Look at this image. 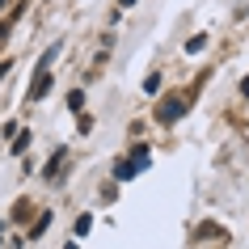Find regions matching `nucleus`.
I'll list each match as a JSON object with an SVG mask.
<instances>
[{
  "mask_svg": "<svg viewBox=\"0 0 249 249\" xmlns=\"http://www.w3.org/2000/svg\"><path fill=\"white\" fill-rule=\"evenodd\" d=\"M118 178H123V182H131V178H135V173H140V165H135V160H118Z\"/></svg>",
  "mask_w": 249,
  "mask_h": 249,
  "instance_id": "obj_3",
  "label": "nucleus"
},
{
  "mask_svg": "<svg viewBox=\"0 0 249 249\" xmlns=\"http://www.w3.org/2000/svg\"><path fill=\"white\" fill-rule=\"evenodd\" d=\"M68 106H72V110H80V106H85V93H80V89L68 93Z\"/></svg>",
  "mask_w": 249,
  "mask_h": 249,
  "instance_id": "obj_5",
  "label": "nucleus"
},
{
  "mask_svg": "<svg viewBox=\"0 0 249 249\" xmlns=\"http://www.w3.org/2000/svg\"><path fill=\"white\" fill-rule=\"evenodd\" d=\"M55 51H59V47H51V51H42V59H38V76H34V89H30V102H38L42 93H47V68H51Z\"/></svg>",
  "mask_w": 249,
  "mask_h": 249,
  "instance_id": "obj_1",
  "label": "nucleus"
},
{
  "mask_svg": "<svg viewBox=\"0 0 249 249\" xmlns=\"http://www.w3.org/2000/svg\"><path fill=\"white\" fill-rule=\"evenodd\" d=\"M89 228H93V215H80V220H76V236H85Z\"/></svg>",
  "mask_w": 249,
  "mask_h": 249,
  "instance_id": "obj_4",
  "label": "nucleus"
},
{
  "mask_svg": "<svg viewBox=\"0 0 249 249\" xmlns=\"http://www.w3.org/2000/svg\"><path fill=\"white\" fill-rule=\"evenodd\" d=\"M182 114H186V106L173 97V102H165V110H160V123H178Z\"/></svg>",
  "mask_w": 249,
  "mask_h": 249,
  "instance_id": "obj_2",
  "label": "nucleus"
},
{
  "mask_svg": "<svg viewBox=\"0 0 249 249\" xmlns=\"http://www.w3.org/2000/svg\"><path fill=\"white\" fill-rule=\"evenodd\" d=\"M47 224H51V215H38V224H34V232H30V236H42V232H47Z\"/></svg>",
  "mask_w": 249,
  "mask_h": 249,
  "instance_id": "obj_6",
  "label": "nucleus"
},
{
  "mask_svg": "<svg viewBox=\"0 0 249 249\" xmlns=\"http://www.w3.org/2000/svg\"><path fill=\"white\" fill-rule=\"evenodd\" d=\"M131 4H135V0H123V9H131Z\"/></svg>",
  "mask_w": 249,
  "mask_h": 249,
  "instance_id": "obj_7",
  "label": "nucleus"
},
{
  "mask_svg": "<svg viewBox=\"0 0 249 249\" xmlns=\"http://www.w3.org/2000/svg\"><path fill=\"white\" fill-rule=\"evenodd\" d=\"M4 72H9V68H4V64H0V76H4Z\"/></svg>",
  "mask_w": 249,
  "mask_h": 249,
  "instance_id": "obj_8",
  "label": "nucleus"
}]
</instances>
